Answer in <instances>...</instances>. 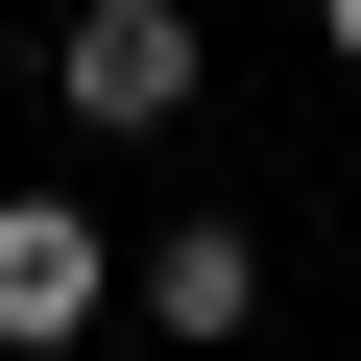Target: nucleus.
Masks as SVG:
<instances>
[{
    "label": "nucleus",
    "instance_id": "2",
    "mask_svg": "<svg viewBox=\"0 0 361 361\" xmlns=\"http://www.w3.org/2000/svg\"><path fill=\"white\" fill-rule=\"evenodd\" d=\"M121 313V241H97V193H0V361H73Z\"/></svg>",
    "mask_w": 361,
    "mask_h": 361
},
{
    "label": "nucleus",
    "instance_id": "4",
    "mask_svg": "<svg viewBox=\"0 0 361 361\" xmlns=\"http://www.w3.org/2000/svg\"><path fill=\"white\" fill-rule=\"evenodd\" d=\"M313 25H337V73H361V0H313Z\"/></svg>",
    "mask_w": 361,
    "mask_h": 361
},
{
    "label": "nucleus",
    "instance_id": "1",
    "mask_svg": "<svg viewBox=\"0 0 361 361\" xmlns=\"http://www.w3.org/2000/svg\"><path fill=\"white\" fill-rule=\"evenodd\" d=\"M193 0H73V25H49V121L73 145H169V121H193Z\"/></svg>",
    "mask_w": 361,
    "mask_h": 361
},
{
    "label": "nucleus",
    "instance_id": "3",
    "mask_svg": "<svg viewBox=\"0 0 361 361\" xmlns=\"http://www.w3.org/2000/svg\"><path fill=\"white\" fill-rule=\"evenodd\" d=\"M121 289H145V337H193V361H217V337H265V217H145Z\"/></svg>",
    "mask_w": 361,
    "mask_h": 361
}]
</instances>
